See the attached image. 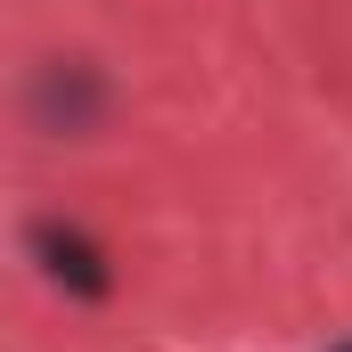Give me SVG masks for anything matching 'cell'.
Instances as JSON below:
<instances>
[{
    "label": "cell",
    "instance_id": "obj_2",
    "mask_svg": "<svg viewBox=\"0 0 352 352\" xmlns=\"http://www.w3.org/2000/svg\"><path fill=\"white\" fill-rule=\"evenodd\" d=\"M336 352H352V344H336Z\"/></svg>",
    "mask_w": 352,
    "mask_h": 352
},
{
    "label": "cell",
    "instance_id": "obj_1",
    "mask_svg": "<svg viewBox=\"0 0 352 352\" xmlns=\"http://www.w3.org/2000/svg\"><path fill=\"white\" fill-rule=\"evenodd\" d=\"M25 246L41 254V270H50V278H58L66 295H107V287H115V278H107V254L90 246L82 230H58V221H33V230H25Z\"/></svg>",
    "mask_w": 352,
    "mask_h": 352
}]
</instances>
